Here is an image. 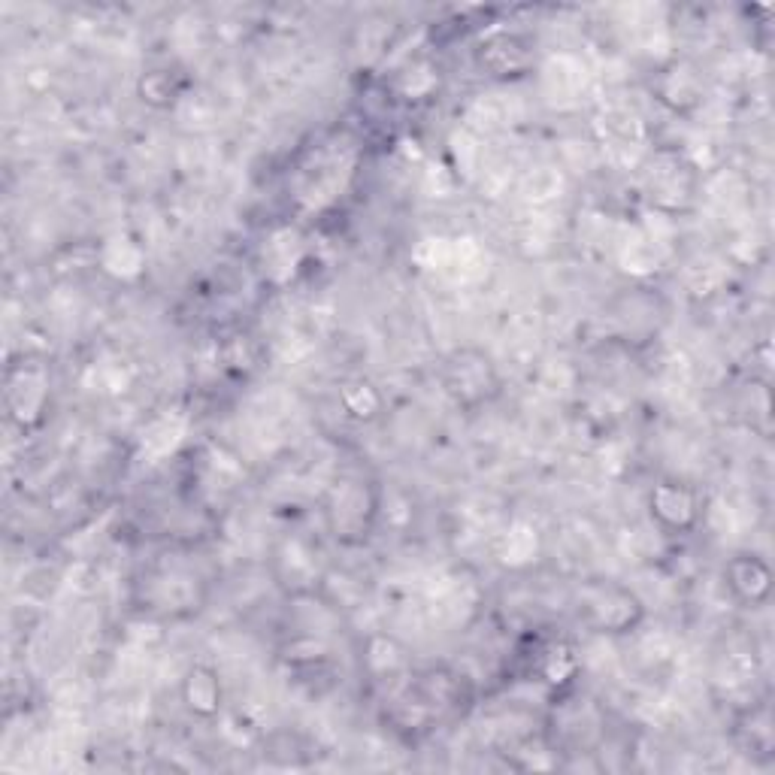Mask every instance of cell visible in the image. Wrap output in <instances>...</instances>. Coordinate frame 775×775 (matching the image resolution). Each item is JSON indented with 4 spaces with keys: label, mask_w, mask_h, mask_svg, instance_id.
<instances>
[{
    "label": "cell",
    "mask_w": 775,
    "mask_h": 775,
    "mask_svg": "<svg viewBox=\"0 0 775 775\" xmlns=\"http://www.w3.org/2000/svg\"><path fill=\"white\" fill-rule=\"evenodd\" d=\"M218 697H221L218 679H215L209 670H191V676H188V682H185V700H188V706H191L194 712L209 715V712H215Z\"/></svg>",
    "instance_id": "6da1fadb"
}]
</instances>
